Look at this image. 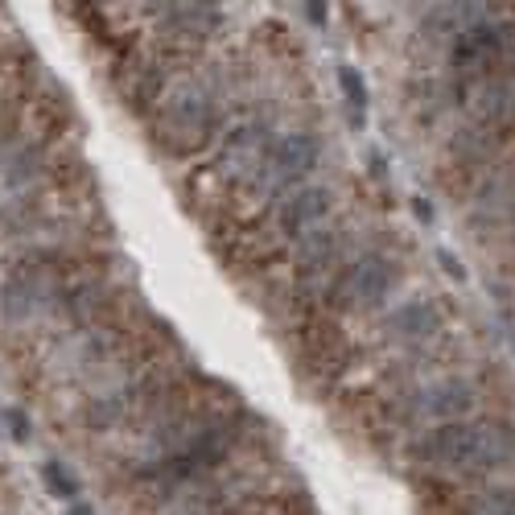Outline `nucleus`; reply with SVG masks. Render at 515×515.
<instances>
[{
	"label": "nucleus",
	"mask_w": 515,
	"mask_h": 515,
	"mask_svg": "<svg viewBox=\"0 0 515 515\" xmlns=\"http://www.w3.org/2000/svg\"><path fill=\"white\" fill-rule=\"evenodd\" d=\"M417 454L429 466L454 470V474H483L515 462V425L507 421H450L433 425Z\"/></svg>",
	"instance_id": "f257e3e1"
},
{
	"label": "nucleus",
	"mask_w": 515,
	"mask_h": 515,
	"mask_svg": "<svg viewBox=\"0 0 515 515\" xmlns=\"http://www.w3.org/2000/svg\"><path fill=\"white\" fill-rule=\"evenodd\" d=\"M215 128V99L206 87L186 83L161 103V136L174 149H190L202 145Z\"/></svg>",
	"instance_id": "f03ea898"
},
{
	"label": "nucleus",
	"mask_w": 515,
	"mask_h": 515,
	"mask_svg": "<svg viewBox=\"0 0 515 515\" xmlns=\"http://www.w3.org/2000/svg\"><path fill=\"white\" fill-rule=\"evenodd\" d=\"M396 285V264L384 256H363L347 264L334 281V305L347 309V314H363V309L384 305Z\"/></svg>",
	"instance_id": "7ed1b4c3"
},
{
	"label": "nucleus",
	"mask_w": 515,
	"mask_h": 515,
	"mask_svg": "<svg viewBox=\"0 0 515 515\" xmlns=\"http://www.w3.org/2000/svg\"><path fill=\"white\" fill-rule=\"evenodd\" d=\"M318 161V141L305 132H293V136H281V141H272L260 169H256V194H281L289 186H297V178H305L309 169Z\"/></svg>",
	"instance_id": "20e7f679"
},
{
	"label": "nucleus",
	"mask_w": 515,
	"mask_h": 515,
	"mask_svg": "<svg viewBox=\"0 0 515 515\" xmlns=\"http://www.w3.org/2000/svg\"><path fill=\"white\" fill-rule=\"evenodd\" d=\"M62 297L58 281L50 277L46 268H21L13 272V277L0 285V314H5L9 322H33L38 314H46V309Z\"/></svg>",
	"instance_id": "39448f33"
},
{
	"label": "nucleus",
	"mask_w": 515,
	"mask_h": 515,
	"mask_svg": "<svg viewBox=\"0 0 515 515\" xmlns=\"http://www.w3.org/2000/svg\"><path fill=\"white\" fill-rule=\"evenodd\" d=\"M474 404V388L466 380H437L429 388H421L412 396L408 412L417 421H433V425H450V421H462V412Z\"/></svg>",
	"instance_id": "423d86ee"
},
{
	"label": "nucleus",
	"mask_w": 515,
	"mask_h": 515,
	"mask_svg": "<svg viewBox=\"0 0 515 515\" xmlns=\"http://www.w3.org/2000/svg\"><path fill=\"white\" fill-rule=\"evenodd\" d=\"M330 202L334 194L326 186H297L285 194V202L277 206V227L285 235H309L330 211Z\"/></svg>",
	"instance_id": "0eeeda50"
},
{
	"label": "nucleus",
	"mask_w": 515,
	"mask_h": 515,
	"mask_svg": "<svg viewBox=\"0 0 515 515\" xmlns=\"http://www.w3.org/2000/svg\"><path fill=\"white\" fill-rule=\"evenodd\" d=\"M433 330H437V309L429 301H412V305L396 309V318H392V334H400L408 342L429 338Z\"/></svg>",
	"instance_id": "6e6552de"
},
{
	"label": "nucleus",
	"mask_w": 515,
	"mask_h": 515,
	"mask_svg": "<svg viewBox=\"0 0 515 515\" xmlns=\"http://www.w3.org/2000/svg\"><path fill=\"white\" fill-rule=\"evenodd\" d=\"M466 515H515V487H495L466 499Z\"/></svg>",
	"instance_id": "1a4fd4ad"
},
{
	"label": "nucleus",
	"mask_w": 515,
	"mask_h": 515,
	"mask_svg": "<svg viewBox=\"0 0 515 515\" xmlns=\"http://www.w3.org/2000/svg\"><path fill=\"white\" fill-rule=\"evenodd\" d=\"M338 83H342V95H347L351 112L363 116L367 112V87H363V75L355 71V66H338Z\"/></svg>",
	"instance_id": "9d476101"
},
{
	"label": "nucleus",
	"mask_w": 515,
	"mask_h": 515,
	"mask_svg": "<svg viewBox=\"0 0 515 515\" xmlns=\"http://www.w3.org/2000/svg\"><path fill=\"white\" fill-rule=\"evenodd\" d=\"M46 478H50V487H54L62 499H66V495H75V483H71V478H62V466L50 462V466H46Z\"/></svg>",
	"instance_id": "9b49d317"
},
{
	"label": "nucleus",
	"mask_w": 515,
	"mask_h": 515,
	"mask_svg": "<svg viewBox=\"0 0 515 515\" xmlns=\"http://www.w3.org/2000/svg\"><path fill=\"white\" fill-rule=\"evenodd\" d=\"M441 264H445V268H450V277H458V281L466 277V268H462V264H458V260H454L450 252H441Z\"/></svg>",
	"instance_id": "f8f14e48"
},
{
	"label": "nucleus",
	"mask_w": 515,
	"mask_h": 515,
	"mask_svg": "<svg viewBox=\"0 0 515 515\" xmlns=\"http://www.w3.org/2000/svg\"><path fill=\"white\" fill-rule=\"evenodd\" d=\"M71 515H91V511H87V507H79V503H75V511H71Z\"/></svg>",
	"instance_id": "ddd939ff"
}]
</instances>
